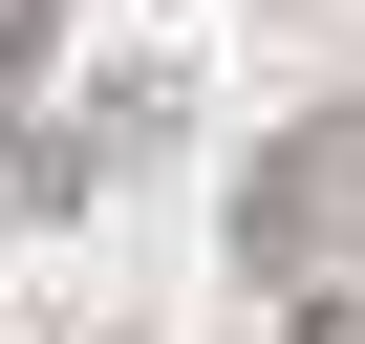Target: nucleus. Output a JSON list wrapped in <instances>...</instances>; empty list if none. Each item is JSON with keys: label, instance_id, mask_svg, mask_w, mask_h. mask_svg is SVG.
Wrapping results in <instances>:
<instances>
[{"label": "nucleus", "instance_id": "1", "mask_svg": "<svg viewBox=\"0 0 365 344\" xmlns=\"http://www.w3.org/2000/svg\"><path fill=\"white\" fill-rule=\"evenodd\" d=\"M344 172H365L344 129H279V151H258V194H237V258H258V280H301V258H322V194H344Z\"/></svg>", "mask_w": 365, "mask_h": 344}, {"label": "nucleus", "instance_id": "3", "mask_svg": "<svg viewBox=\"0 0 365 344\" xmlns=\"http://www.w3.org/2000/svg\"><path fill=\"white\" fill-rule=\"evenodd\" d=\"M301 344H365V301H301Z\"/></svg>", "mask_w": 365, "mask_h": 344}, {"label": "nucleus", "instance_id": "2", "mask_svg": "<svg viewBox=\"0 0 365 344\" xmlns=\"http://www.w3.org/2000/svg\"><path fill=\"white\" fill-rule=\"evenodd\" d=\"M43 65H65V0H0V108H22Z\"/></svg>", "mask_w": 365, "mask_h": 344}]
</instances>
